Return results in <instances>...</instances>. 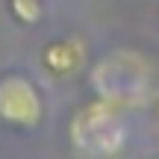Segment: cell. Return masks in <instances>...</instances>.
Wrapping results in <instances>:
<instances>
[{
  "mask_svg": "<svg viewBox=\"0 0 159 159\" xmlns=\"http://www.w3.org/2000/svg\"><path fill=\"white\" fill-rule=\"evenodd\" d=\"M91 85L100 100H109L121 112L139 109L148 100V85H150V71L144 59L133 50H112L103 59H97L91 68Z\"/></svg>",
  "mask_w": 159,
  "mask_h": 159,
  "instance_id": "obj_1",
  "label": "cell"
},
{
  "mask_svg": "<svg viewBox=\"0 0 159 159\" xmlns=\"http://www.w3.org/2000/svg\"><path fill=\"white\" fill-rule=\"evenodd\" d=\"M68 136L77 153L89 159H109L127 144L124 112L118 106H112L109 100L94 97L91 103H85L83 109L74 112Z\"/></svg>",
  "mask_w": 159,
  "mask_h": 159,
  "instance_id": "obj_2",
  "label": "cell"
},
{
  "mask_svg": "<svg viewBox=\"0 0 159 159\" xmlns=\"http://www.w3.org/2000/svg\"><path fill=\"white\" fill-rule=\"evenodd\" d=\"M44 118V100L35 83L24 74L0 77V121L18 130H35Z\"/></svg>",
  "mask_w": 159,
  "mask_h": 159,
  "instance_id": "obj_3",
  "label": "cell"
},
{
  "mask_svg": "<svg viewBox=\"0 0 159 159\" xmlns=\"http://www.w3.org/2000/svg\"><path fill=\"white\" fill-rule=\"evenodd\" d=\"M41 59H44V68L50 71V74L68 77V74H74L80 65L85 62V47H83L80 39H74V35L56 39V41H50V44H44Z\"/></svg>",
  "mask_w": 159,
  "mask_h": 159,
  "instance_id": "obj_4",
  "label": "cell"
},
{
  "mask_svg": "<svg viewBox=\"0 0 159 159\" xmlns=\"http://www.w3.org/2000/svg\"><path fill=\"white\" fill-rule=\"evenodd\" d=\"M9 9L21 24H35L41 18V0H9Z\"/></svg>",
  "mask_w": 159,
  "mask_h": 159,
  "instance_id": "obj_5",
  "label": "cell"
},
{
  "mask_svg": "<svg viewBox=\"0 0 159 159\" xmlns=\"http://www.w3.org/2000/svg\"><path fill=\"white\" fill-rule=\"evenodd\" d=\"M156 118H159V103H156Z\"/></svg>",
  "mask_w": 159,
  "mask_h": 159,
  "instance_id": "obj_6",
  "label": "cell"
}]
</instances>
